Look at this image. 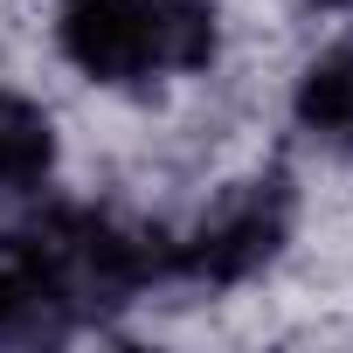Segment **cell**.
<instances>
[{
    "label": "cell",
    "instance_id": "obj_6",
    "mask_svg": "<svg viewBox=\"0 0 353 353\" xmlns=\"http://www.w3.org/2000/svg\"><path fill=\"white\" fill-rule=\"evenodd\" d=\"M56 166V132L35 104L0 90V188H35Z\"/></svg>",
    "mask_w": 353,
    "mask_h": 353
},
{
    "label": "cell",
    "instance_id": "obj_1",
    "mask_svg": "<svg viewBox=\"0 0 353 353\" xmlns=\"http://www.w3.org/2000/svg\"><path fill=\"white\" fill-rule=\"evenodd\" d=\"M291 236V181L263 173L222 194V208L188 236L173 243V277H208V284H243L256 277Z\"/></svg>",
    "mask_w": 353,
    "mask_h": 353
},
{
    "label": "cell",
    "instance_id": "obj_3",
    "mask_svg": "<svg viewBox=\"0 0 353 353\" xmlns=\"http://www.w3.org/2000/svg\"><path fill=\"white\" fill-rule=\"evenodd\" d=\"M63 49L97 83H132V77L152 70L139 0H70L63 8Z\"/></svg>",
    "mask_w": 353,
    "mask_h": 353
},
{
    "label": "cell",
    "instance_id": "obj_5",
    "mask_svg": "<svg viewBox=\"0 0 353 353\" xmlns=\"http://www.w3.org/2000/svg\"><path fill=\"white\" fill-rule=\"evenodd\" d=\"M298 125L319 132L325 145L353 152V42H339L332 56H319L298 83Z\"/></svg>",
    "mask_w": 353,
    "mask_h": 353
},
{
    "label": "cell",
    "instance_id": "obj_7",
    "mask_svg": "<svg viewBox=\"0 0 353 353\" xmlns=\"http://www.w3.org/2000/svg\"><path fill=\"white\" fill-rule=\"evenodd\" d=\"M319 8H353V0H319Z\"/></svg>",
    "mask_w": 353,
    "mask_h": 353
},
{
    "label": "cell",
    "instance_id": "obj_2",
    "mask_svg": "<svg viewBox=\"0 0 353 353\" xmlns=\"http://www.w3.org/2000/svg\"><path fill=\"white\" fill-rule=\"evenodd\" d=\"M83 319H77L42 236L35 229L0 236V346H56Z\"/></svg>",
    "mask_w": 353,
    "mask_h": 353
},
{
    "label": "cell",
    "instance_id": "obj_4",
    "mask_svg": "<svg viewBox=\"0 0 353 353\" xmlns=\"http://www.w3.org/2000/svg\"><path fill=\"white\" fill-rule=\"evenodd\" d=\"M159 70H201L215 56V0H139Z\"/></svg>",
    "mask_w": 353,
    "mask_h": 353
}]
</instances>
